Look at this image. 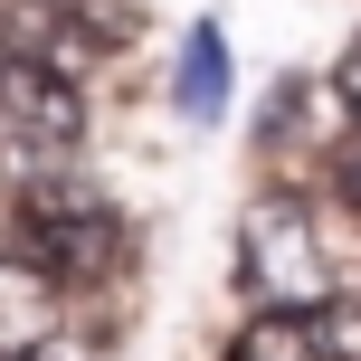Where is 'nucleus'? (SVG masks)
<instances>
[{"label": "nucleus", "instance_id": "nucleus-1", "mask_svg": "<svg viewBox=\"0 0 361 361\" xmlns=\"http://www.w3.org/2000/svg\"><path fill=\"white\" fill-rule=\"evenodd\" d=\"M238 276H247L267 305H305V314L343 305V267H333L324 219H314V200H286V190H267L238 219Z\"/></svg>", "mask_w": 361, "mask_h": 361}, {"label": "nucleus", "instance_id": "nucleus-2", "mask_svg": "<svg viewBox=\"0 0 361 361\" xmlns=\"http://www.w3.org/2000/svg\"><path fill=\"white\" fill-rule=\"evenodd\" d=\"M19 247L67 286H95L124 267V219H114V200L76 190V180H38V190H19Z\"/></svg>", "mask_w": 361, "mask_h": 361}, {"label": "nucleus", "instance_id": "nucleus-3", "mask_svg": "<svg viewBox=\"0 0 361 361\" xmlns=\"http://www.w3.org/2000/svg\"><path fill=\"white\" fill-rule=\"evenodd\" d=\"M0 133L29 152H67L86 133V86L67 57H0Z\"/></svg>", "mask_w": 361, "mask_h": 361}, {"label": "nucleus", "instance_id": "nucleus-4", "mask_svg": "<svg viewBox=\"0 0 361 361\" xmlns=\"http://www.w3.org/2000/svg\"><path fill=\"white\" fill-rule=\"evenodd\" d=\"M57 324H67V276H48L29 247H10L0 257V361H38Z\"/></svg>", "mask_w": 361, "mask_h": 361}, {"label": "nucleus", "instance_id": "nucleus-5", "mask_svg": "<svg viewBox=\"0 0 361 361\" xmlns=\"http://www.w3.org/2000/svg\"><path fill=\"white\" fill-rule=\"evenodd\" d=\"M228 361H352V343H343V324H333V314L267 305V314L228 343Z\"/></svg>", "mask_w": 361, "mask_h": 361}, {"label": "nucleus", "instance_id": "nucleus-6", "mask_svg": "<svg viewBox=\"0 0 361 361\" xmlns=\"http://www.w3.org/2000/svg\"><path fill=\"white\" fill-rule=\"evenodd\" d=\"M219 76H228V57H219V29L200 19V29L180 38V114L209 124V114H219Z\"/></svg>", "mask_w": 361, "mask_h": 361}, {"label": "nucleus", "instance_id": "nucleus-7", "mask_svg": "<svg viewBox=\"0 0 361 361\" xmlns=\"http://www.w3.org/2000/svg\"><path fill=\"white\" fill-rule=\"evenodd\" d=\"M333 190H343V209H361V143L343 152V171H333Z\"/></svg>", "mask_w": 361, "mask_h": 361}, {"label": "nucleus", "instance_id": "nucleus-8", "mask_svg": "<svg viewBox=\"0 0 361 361\" xmlns=\"http://www.w3.org/2000/svg\"><path fill=\"white\" fill-rule=\"evenodd\" d=\"M333 86H343V105H352V114H361V48H352V57H343V76H333Z\"/></svg>", "mask_w": 361, "mask_h": 361}]
</instances>
